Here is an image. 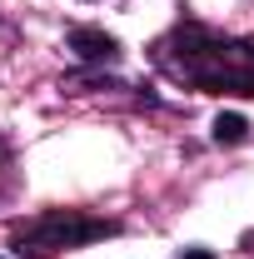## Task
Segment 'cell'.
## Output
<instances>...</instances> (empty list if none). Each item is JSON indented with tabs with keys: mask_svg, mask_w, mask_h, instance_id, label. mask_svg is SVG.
<instances>
[{
	"mask_svg": "<svg viewBox=\"0 0 254 259\" xmlns=\"http://www.w3.org/2000/svg\"><path fill=\"white\" fill-rule=\"evenodd\" d=\"M150 60L175 85L204 95H254V40L220 35L199 20H180L170 35H159Z\"/></svg>",
	"mask_w": 254,
	"mask_h": 259,
	"instance_id": "1",
	"label": "cell"
},
{
	"mask_svg": "<svg viewBox=\"0 0 254 259\" xmlns=\"http://www.w3.org/2000/svg\"><path fill=\"white\" fill-rule=\"evenodd\" d=\"M110 234H120L115 220H95L85 209H45L25 225H15L10 249L25 259H50V254H65V249H80L90 239H110Z\"/></svg>",
	"mask_w": 254,
	"mask_h": 259,
	"instance_id": "2",
	"label": "cell"
},
{
	"mask_svg": "<svg viewBox=\"0 0 254 259\" xmlns=\"http://www.w3.org/2000/svg\"><path fill=\"white\" fill-rule=\"evenodd\" d=\"M70 50H75L85 65H110V60H120V40H115V35H105V30H95V25L70 30Z\"/></svg>",
	"mask_w": 254,
	"mask_h": 259,
	"instance_id": "3",
	"label": "cell"
},
{
	"mask_svg": "<svg viewBox=\"0 0 254 259\" xmlns=\"http://www.w3.org/2000/svg\"><path fill=\"white\" fill-rule=\"evenodd\" d=\"M244 135H249V120H244V115H220V120H215V140H220V145H239Z\"/></svg>",
	"mask_w": 254,
	"mask_h": 259,
	"instance_id": "4",
	"label": "cell"
},
{
	"mask_svg": "<svg viewBox=\"0 0 254 259\" xmlns=\"http://www.w3.org/2000/svg\"><path fill=\"white\" fill-rule=\"evenodd\" d=\"M180 259H215V254H209V249H185Z\"/></svg>",
	"mask_w": 254,
	"mask_h": 259,
	"instance_id": "5",
	"label": "cell"
}]
</instances>
